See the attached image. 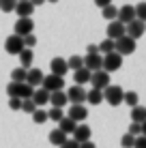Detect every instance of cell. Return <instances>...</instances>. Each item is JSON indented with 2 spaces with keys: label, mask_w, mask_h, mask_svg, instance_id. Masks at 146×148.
I'll list each match as a JSON object with an SVG mask.
<instances>
[{
  "label": "cell",
  "mask_w": 146,
  "mask_h": 148,
  "mask_svg": "<svg viewBox=\"0 0 146 148\" xmlns=\"http://www.w3.org/2000/svg\"><path fill=\"white\" fill-rule=\"evenodd\" d=\"M9 108H11V110H22V99L11 97V99H9Z\"/></svg>",
  "instance_id": "40"
},
{
  "label": "cell",
  "mask_w": 146,
  "mask_h": 148,
  "mask_svg": "<svg viewBox=\"0 0 146 148\" xmlns=\"http://www.w3.org/2000/svg\"><path fill=\"white\" fill-rule=\"evenodd\" d=\"M114 52L120 54L123 58H125V56H129V54H133L135 52V41L129 39L127 34H125V37H120L118 41H114Z\"/></svg>",
  "instance_id": "4"
},
{
  "label": "cell",
  "mask_w": 146,
  "mask_h": 148,
  "mask_svg": "<svg viewBox=\"0 0 146 148\" xmlns=\"http://www.w3.org/2000/svg\"><path fill=\"white\" fill-rule=\"evenodd\" d=\"M15 4H17V0H0V11L11 13L13 9H15Z\"/></svg>",
  "instance_id": "35"
},
{
  "label": "cell",
  "mask_w": 146,
  "mask_h": 148,
  "mask_svg": "<svg viewBox=\"0 0 146 148\" xmlns=\"http://www.w3.org/2000/svg\"><path fill=\"white\" fill-rule=\"evenodd\" d=\"M80 148H97L93 144V142H82V144H80Z\"/></svg>",
  "instance_id": "45"
},
{
  "label": "cell",
  "mask_w": 146,
  "mask_h": 148,
  "mask_svg": "<svg viewBox=\"0 0 146 148\" xmlns=\"http://www.w3.org/2000/svg\"><path fill=\"white\" fill-rule=\"evenodd\" d=\"M123 97H125V90L120 88V86H116V84H110L108 88L103 90V101H108L112 108H116V105H120L123 103Z\"/></svg>",
  "instance_id": "2"
},
{
  "label": "cell",
  "mask_w": 146,
  "mask_h": 148,
  "mask_svg": "<svg viewBox=\"0 0 146 148\" xmlns=\"http://www.w3.org/2000/svg\"><path fill=\"white\" fill-rule=\"evenodd\" d=\"M123 103H127L129 108H135V105H140V97H138V92H133V90L125 92V97H123Z\"/></svg>",
  "instance_id": "28"
},
{
  "label": "cell",
  "mask_w": 146,
  "mask_h": 148,
  "mask_svg": "<svg viewBox=\"0 0 146 148\" xmlns=\"http://www.w3.org/2000/svg\"><path fill=\"white\" fill-rule=\"evenodd\" d=\"M67 67L71 69V71L82 69V67H84V60H82V56H71V58L67 60Z\"/></svg>",
  "instance_id": "30"
},
{
  "label": "cell",
  "mask_w": 146,
  "mask_h": 148,
  "mask_svg": "<svg viewBox=\"0 0 146 148\" xmlns=\"http://www.w3.org/2000/svg\"><path fill=\"white\" fill-rule=\"evenodd\" d=\"M144 32H146V24L140 22V19H133V22H129L127 26H125V34H127L129 39H133V41L144 37Z\"/></svg>",
  "instance_id": "5"
},
{
  "label": "cell",
  "mask_w": 146,
  "mask_h": 148,
  "mask_svg": "<svg viewBox=\"0 0 146 148\" xmlns=\"http://www.w3.org/2000/svg\"><path fill=\"white\" fill-rule=\"evenodd\" d=\"M17 2H24V0H17Z\"/></svg>",
  "instance_id": "49"
},
{
  "label": "cell",
  "mask_w": 146,
  "mask_h": 148,
  "mask_svg": "<svg viewBox=\"0 0 146 148\" xmlns=\"http://www.w3.org/2000/svg\"><path fill=\"white\" fill-rule=\"evenodd\" d=\"M75 127H77V122H73L71 118H67V116H64V118H62V120H60V122H58V129H60V131H62V133H64V135H69V133H73V131H75Z\"/></svg>",
  "instance_id": "23"
},
{
  "label": "cell",
  "mask_w": 146,
  "mask_h": 148,
  "mask_svg": "<svg viewBox=\"0 0 146 148\" xmlns=\"http://www.w3.org/2000/svg\"><path fill=\"white\" fill-rule=\"evenodd\" d=\"M34 110H37V105L32 103V99H24V101H22V112H28V114H32Z\"/></svg>",
  "instance_id": "37"
},
{
  "label": "cell",
  "mask_w": 146,
  "mask_h": 148,
  "mask_svg": "<svg viewBox=\"0 0 146 148\" xmlns=\"http://www.w3.org/2000/svg\"><path fill=\"white\" fill-rule=\"evenodd\" d=\"M82 60H84V69H88L90 73L101 71V67H103V56L101 54H86Z\"/></svg>",
  "instance_id": "8"
},
{
  "label": "cell",
  "mask_w": 146,
  "mask_h": 148,
  "mask_svg": "<svg viewBox=\"0 0 146 148\" xmlns=\"http://www.w3.org/2000/svg\"><path fill=\"white\" fill-rule=\"evenodd\" d=\"M135 19H140V22H144L146 24V2H140V4H135Z\"/></svg>",
  "instance_id": "33"
},
{
  "label": "cell",
  "mask_w": 146,
  "mask_h": 148,
  "mask_svg": "<svg viewBox=\"0 0 146 148\" xmlns=\"http://www.w3.org/2000/svg\"><path fill=\"white\" fill-rule=\"evenodd\" d=\"M32 60H34V54H32V49H28V47H24L22 52H19V62H22V69H26L32 64Z\"/></svg>",
  "instance_id": "22"
},
{
  "label": "cell",
  "mask_w": 146,
  "mask_h": 148,
  "mask_svg": "<svg viewBox=\"0 0 146 148\" xmlns=\"http://www.w3.org/2000/svg\"><path fill=\"white\" fill-rule=\"evenodd\" d=\"M127 133H131L133 137L142 135V125H140V122H131V125H129V131H127Z\"/></svg>",
  "instance_id": "38"
},
{
  "label": "cell",
  "mask_w": 146,
  "mask_h": 148,
  "mask_svg": "<svg viewBox=\"0 0 146 148\" xmlns=\"http://www.w3.org/2000/svg\"><path fill=\"white\" fill-rule=\"evenodd\" d=\"M90 82H93V88L97 90H105L110 86V73H105V71H95L93 75H90Z\"/></svg>",
  "instance_id": "11"
},
{
  "label": "cell",
  "mask_w": 146,
  "mask_h": 148,
  "mask_svg": "<svg viewBox=\"0 0 146 148\" xmlns=\"http://www.w3.org/2000/svg\"><path fill=\"white\" fill-rule=\"evenodd\" d=\"M90 135H93V129H90L88 125H77L73 131V140L77 142V144H82V142H90Z\"/></svg>",
  "instance_id": "15"
},
{
  "label": "cell",
  "mask_w": 146,
  "mask_h": 148,
  "mask_svg": "<svg viewBox=\"0 0 146 148\" xmlns=\"http://www.w3.org/2000/svg\"><path fill=\"white\" fill-rule=\"evenodd\" d=\"M34 45H37V37H34V32H32V34H28V37H24V47L32 49Z\"/></svg>",
  "instance_id": "39"
},
{
  "label": "cell",
  "mask_w": 146,
  "mask_h": 148,
  "mask_svg": "<svg viewBox=\"0 0 146 148\" xmlns=\"http://www.w3.org/2000/svg\"><path fill=\"white\" fill-rule=\"evenodd\" d=\"M99 47V54L105 56V54H110V52H114V41H110V39H103L101 43L97 45Z\"/></svg>",
  "instance_id": "29"
},
{
  "label": "cell",
  "mask_w": 146,
  "mask_h": 148,
  "mask_svg": "<svg viewBox=\"0 0 146 148\" xmlns=\"http://www.w3.org/2000/svg\"><path fill=\"white\" fill-rule=\"evenodd\" d=\"M120 67H123V56L116 54V52H110L103 56V71L105 73H114V71H118Z\"/></svg>",
  "instance_id": "3"
},
{
  "label": "cell",
  "mask_w": 146,
  "mask_h": 148,
  "mask_svg": "<svg viewBox=\"0 0 146 148\" xmlns=\"http://www.w3.org/2000/svg\"><path fill=\"white\" fill-rule=\"evenodd\" d=\"M58 148H80V144H77L75 140H67L62 146H58Z\"/></svg>",
  "instance_id": "42"
},
{
  "label": "cell",
  "mask_w": 146,
  "mask_h": 148,
  "mask_svg": "<svg viewBox=\"0 0 146 148\" xmlns=\"http://www.w3.org/2000/svg\"><path fill=\"white\" fill-rule=\"evenodd\" d=\"M32 30H34V22H32V17H19L17 22H15V32L13 34H17V37H28V34H32Z\"/></svg>",
  "instance_id": "6"
},
{
  "label": "cell",
  "mask_w": 146,
  "mask_h": 148,
  "mask_svg": "<svg viewBox=\"0 0 146 148\" xmlns=\"http://www.w3.org/2000/svg\"><path fill=\"white\" fill-rule=\"evenodd\" d=\"M30 99H32V103L37 105V108H43L45 103H49V92L45 88H39V90H34V92H32Z\"/></svg>",
  "instance_id": "19"
},
{
  "label": "cell",
  "mask_w": 146,
  "mask_h": 148,
  "mask_svg": "<svg viewBox=\"0 0 146 148\" xmlns=\"http://www.w3.org/2000/svg\"><path fill=\"white\" fill-rule=\"evenodd\" d=\"M47 2H58V0H47Z\"/></svg>",
  "instance_id": "48"
},
{
  "label": "cell",
  "mask_w": 146,
  "mask_h": 148,
  "mask_svg": "<svg viewBox=\"0 0 146 148\" xmlns=\"http://www.w3.org/2000/svg\"><path fill=\"white\" fill-rule=\"evenodd\" d=\"M15 13L19 15V17H30V15L34 13V7L28 2V0H24V2H17L15 4V9H13Z\"/></svg>",
  "instance_id": "20"
},
{
  "label": "cell",
  "mask_w": 146,
  "mask_h": 148,
  "mask_svg": "<svg viewBox=\"0 0 146 148\" xmlns=\"http://www.w3.org/2000/svg\"><path fill=\"white\" fill-rule=\"evenodd\" d=\"M120 37H125V26L118 22V19H114V22L108 24V39L110 41H118Z\"/></svg>",
  "instance_id": "13"
},
{
  "label": "cell",
  "mask_w": 146,
  "mask_h": 148,
  "mask_svg": "<svg viewBox=\"0 0 146 148\" xmlns=\"http://www.w3.org/2000/svg\"><path fill=\"white\" fill-rule=\"evenodd\" d=\"M116 19L123 24V26H127L129 22H133V19H135V9L131 7V4H123V7L118 9V17Z\"/></svg>",
  "instance_id": "12"
},
{
  "label": "cell",
  "mask_w": 146,
  "mask_h": 148,
  "mask_svg": "<svg viewBox=\"0 0 146 148\" xmlns=\"http://www.w3.org/2000/svg\"><path fill=\"white\" fill-rule=\"evenodd\" d=\"M34 92V88L32 86H28L26 82L24 84H15V82H9V86H7V95H9V99L11 97H17V99H30Z\"/></svg>",
  "instance_id": "1"
},
{
  "label": "cell",
  "mask_w": 146,
  "mask_h": 148,
  "mask_svg": "<svg viewBox=\"0 0 146 148\" xmlns=\"http://www.w3.org/2000/svg\"><path fill=\"white\" fill-rule=\"evenodd\" d=\"M64 95H67V101H71V105H82L86 101V90L82 86H71Z\"/></svg>",
  "instance_id": "9"
},
{
  "label": "cell",
  "mask_w": 146,
  "mask_h": 148,
  "mask_svg": "<svg viewBox=\"0 0 146 148\" xmlns=\"http://www.w3.org/2000/svg\"><path fill=\"white\" fill-rule=\"evenodd\" d=\"M86 101H88V103H93V105H99V103H103V90H97V88H93L90 92H86Z\"/></svg>",
  "instance_id": "26"
},
{
  "label": "cell",
  "mask_w": 146,
  "mask_h": 148,
  "mask_svg": "<svg viewBox=\"0 0 146 148\" xmlns=\"http://www.w3.org/2000/svg\"><path fill=\"white\" fill-rule=\"evenodd\" d=\"M90 71L88 69H77V71H73V79H75V86H82V84H86V82H90Z\"/></svg>",
  "instance_id": "21"
},
{
  "label": "cell",
  "mask_w": 146,
  "mask_h": 148,
  "mask_svg": "<svg viewBox=\"0 0 146 148\" xmlns=\"http://www.w3.org/2000/svg\"><path fill=\"white\" fill-rule=\"evenodd\" d=\"M49 69H52V75H56V77H64L67 75V60H62V58H52V62H49Z\"/></svg>",
  "instance_id": "14"
},
{
  "label": "cell",
  "mask_w": 146,
  "mask_h": 148,
  "mask_svg": "<svg viewBox=\"0 0 146 148\" xmlns=\"http://www.w3.org/2000/svg\"><path fill=\"white\" fill-rule=\"evenodd\" d=\"M41 86H43L45 90H47V92H56V90H62V86H64V77H56V75L49 73L47 77H43Z\"/></svg>",
  "instance_id": "10"
},
{
  "label": "cell",
  "mask_w": 146,
  "mask_h": 148,
  "mask_svg": "<svg viewBox=\"0 0 146 148\" xmlns=\"http://www.w3.org/2000/svg\"><path fill=\"white\" fill-rule=\"evenodd\" d=\"M67 140H69V137L64 135V133H62L60 129H54L52 133H49V142H52L54 146H62V144H64Z\"/></svg>",
  "instance_id": "25"
},
{
  "label": "cell",
  "mask_w": 146,
  "mask_h": 148,
  "mask_svg": "<svg viewBox=\"0 0 146 148\" xmlns=\"http://www.w3.org/2000/svg\"><path fill=\"white\" fill-rule=\"evenodd\" d=\"M67 103H69V101H67V95H64L62 90H56V92H49V105H52V108H58V110H62Z\"/></svg>",
  "instance_id": "18"
},
{
  "label": "cell",
  "mask_w": 146,
  "mask_h": 148,
  "mask_svg": "<svg viewBox=\"0 0 146 148\" xmlns=\"http://www.w3.org/2000/svg\"><path fill=\"white\" fill-rule=\"evenodd\" d=\"M146 120V108H142V105H135V108H131V122H142Z\"/></svg>",
  "instance_id": "24"
},
{
  "label": "cell",
  "mask_w": 146,
  "mask_h": 148,
  "mask_svg": "<svg viewBox=\"0 0 146 148\" xmlns=\"http://www.w3.org/2000/svg\"><path fill=\"white\" fill-rule=\"evenodd\" d=\"M64 118V112L62 110H58V108H52L47 112V120H54V122H60Z\"/></svg>",
  "instance_id": "34"
},
{
  "label": "cell",
  "mask_w": 146,
  "mask_h": 148,
  "mask_svg": "<svg viewBox=\"0 0 146 148\" xmlns=\"http://www.w3.org/2000/svg\"><path fill=\"white\" fill-rule=\"evenodd\" d=\"M101 13H103V17L108 19V22H114V19L118 17V9H116V7H112V4H110V7H105Z\"/></svg>",
  "instance_id": "31"
},
{
  "label": "cell",
  "mask_w": 146,
  "mask_h": 148,
  "mask_svg": "<svg viewBox=\"0 0 146 148\" xmlns=\"http://www.w3.org/2000/svg\"><path fill=\"white\" fill-rule=\"evenodd\" d=\"M86 54H99V47H97V45H88V49H86Z\"/></svg>",
  "instance_id": "44"
},
{
  "label": "cell",
  "mask_w": 146,
  "mask_h": 148,
  "mask_svg": "<svg viewBox=\"0 0 146 148\" xmlns=\"http://www.w3.org/2000/svg\"><path fill=\"white\" fill-rule=\"evenodd\" d=\"M26 73H28V71L22 69V67L13 69L11 71V82H15V84H24V82H26Z\"/></svg>",
  "instance_id": "27"
},
{
  "label": "cell",
  "mask_w": 146,
  "mask_h": 148,
  "mask_svg": "<svg viewBox=\"0 0 146 148\" xmlns=\"http://www.w3.org/2000/svg\"><path fill=\"white\" fill-rule=\"evenodd\" d=\"M4 49H7V54H11V56H19V52L24 49V39L17 37V34L7 37V41H4Z\"/></svg>",
  "instance_id": "7"
},
{
  "label": "cell",
  "mask_w": 146,
  "mask_h": 148,
  "mask_svg": "<svg viewBox=\"0 0 146 148\" xmlns=\"http://www.w3.org/2000/svg\"><path fill=\"white\" fill-rule=\"evenodd\" d=\"M28 2H30V4H32V7H39V4H43V2H45V0H28Z\"/></svg>",
  "instance_id": "46"
},
{
  "label": "cell",
  "mask_w": 146,
  "mask_h": 148,
  "mask_svg": "<svg viewBox=\"0 0 146 148\" xmlns=\"http://www.w3.org/2000/svg\"><path fill=\"white\" fill-rule=\"evenodd\" d=\"M142 135H144V137H146V120H144V122H142Z\"/></svg>",
  "instance_id": "47"
},
{
  "label": "cell",
  "mask_w": 146,
  "mask_h": 148,
  "mask_svg": "<svg viewBox=\"0 0 146 148\" xmlns=\"http://www.w3.org/2000/svg\"><path fill=\"white\" fill-rule=\"evenodd\" d=\"M32 120L37 122V125H43V122L47 120V112L41 110V108H37V110L32 112Z\"/></svg>",
  "instance_id": "32"
},
{
  "label": "cell",
  "mask_w": 146,
  "mask_h": 148,
  "mask_svg": "<svg viewBox=\"0 0 146 148\" xmlns=\"http://www.w3.org/2000/svg\"><path fill=\"white\" fill-rule=\"evenodd\" d=\"M133 148H146V137H144V135H138V137H135Z\"/></svg>",
  "instance_id": "41"
},
{
  "label": "cell",
  "mask_w": 146,
  "mask_h": 148,
  "mask_svg": "<svg viewBox=\"0 0 146 148\" xmlns=\"http://www.w3.org/2000/svg\"><path fill=\"white\" fill-rule=\"evenodd\" d=\"M43 82V71L41 69H28L26 73V84L32 86V88H37V86H41Z\"/></svg>",
  "instance_id": "17"
},
{
  "label": "cell",
  "mask_w": 146,
  "mask_h": 148,
  "mask_svg": "<svg viewBox=\"0 0 146 148\" xmlns=\"http://www.w3.org/2000/svg\"><path fill=\"white\" fill-rule=\"evenodd\" d=\"M95 4H97V7H101V9H105V7H110V4H112V0H95Z\"/></svg>",
  "instance_id": "43"
},
{
  "label": "cell",
  "mask_w": 146,
  "mask_h": 148,
  "mask_svg": "<svg viewBox=\"0 0 146 148\" xmlns=\"http://www.w3.org/2000/svg\"><path fill=\"white\" fill-rule=\"evenodd\" d=\"M86 116H88V110L84 108V105H71L67 118H71L73 122H77V125H80L82 120H86Z\"/></svg>",
  "instance_id": "16"
},
{
  "label": "cell",
  "mask_w": 146,
  "mask_h": 148,
  "mask_svg": "<svg viewBox=\"0 0 146 148\" xmlns=\"http://www.w3.org/2000/svg\"><path fill=\"white\" fill-rule=\"evenodd\" d=\"M133 144H135V137L131 133H125L123 137H120V146L123 148H133Z\"/></svg>",
  "instance_id": "36"
}]
</instances>
